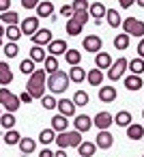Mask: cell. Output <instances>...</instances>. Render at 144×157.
<instances>
[{
  "label": "cell",
  "instance_id": "6da1fadb",
  "mask_svg": "<svg viewBox=\"0 0 144 157\" xmlns=\"http://www.w3.org/2000/svg\"><path fill=\"white\" fill-rule=\"evenodd\" d=\"M45 80H47V73H45V69H35V71L28 75L26 90L32 95V99H41V97L45 95V90H47V84H45Z\"/></svg>",
  "mask_w": 144,
  "mask_h": 157
},
{
  "label": "cell",
  "instance_id": "7a4b0ae2",
  "mask_svg": "<svg viewBox=\"0 0 144 157\" xmlns=\"http://www.w3.org/2000/svg\"><path fill=\"white\" fill-rule=\"evenodd\" d=\"M45 84H47V90H50L52 95H60V93H65L67 86H69V73H65L63 69H56L54 73L47 75Z\"/></svg>",
  "mask_w": 144,
  "mask_h": 157
},
{
  "label": "cell",
  "instance_id": "3957f363",
  "mask_svg": "<svg viewBox=\"0 0 144 157\" xmlns=\"http://www.w3.org/2000/svg\"><path fill=\"white\" fill-rule=\"evenodd\" d=\"M0 105H2L7 112H17L20 110V105H22V101H20V95H13L7 86H0Z\"/></svg>",
  "mask_w": 144,
  "mask_h": 157
},
{
  "label": "cell",
  "instance_id": "277c9868",
  "mask_svg": "<svg viewBox=\"0 0 144 157\" xmlns=\"http://www.w3.org/2000/svg\"><path fill=\"white\" fill-rule=\"evenodd\" d=\"M123 33H127L129 37H144V22H140L138 17H125L123 20Z\"/></svg>",
  "mask_w": 144,
  "mask_h": 157
},
{
  "label": "cell",
  "instance_id": "5b68a950",
  "mask_svg": "<svg viewBox=\"0 0 144 157\" xmlns=\"http://www.w3.org/2000/svg\"><path fill=\"white\" fill-rule=\"evenodd\" d=\"M127 65H129V60L127 58H116V60H112V65H110V69H108V78L112 80V82H116V80H120L125 73H127Z\"/></svg>",
  "mask_w": 144,
  "mask_h": 157
},
{
  "label": "cell",
  "instance_id": "8992f818",
  "mask_svg": "<svg viewBox=\"0 0 144 157\" xmlns=\"http://www.w3.org/2000/svg\"><path fill=\"white\" fill-rule=\"evenodd\" d=\"M37 17L41 20V17H47V20H52V22H56V17H54V5H52V0H41V2L37 5Z\"/></svg>",
  "mask_w": 144,
  "mask_h": 157
},
{
  "label": "cell",
  "instance_id": "52a82bcc",
  "mask_svg": "<svg viewBox=\"0 0 144 157\" xmlns=\"http://www.w3.org/2000/svg\"><path fill=\"white\" fill-rule=\"evenodd\" d=\"M82 48H84L86 52H93V54H97V52H101V48H103V41H101V37H97V35H86V37H84V43H82Z\"/></svg>",
  "mask_w": 144,
  "mask_h": 157
},
{
  "label": "cell",
  "instance_id": "ba28073f",
  "mask_svg": "<svg viewBox=\"0 0 144 157\" xmlns=\"http://www.w3.org/2000/svg\"><path fill=\"white\" fill-rule=\"evenodd\" d=\"M95 144H97V148H103V151H108V148H112V144H114V136H112L108 129H99Z\"/></svg>",
  "mask_w": 144,
  "mask_h": 157
},
{
  "label": "cell",
  "instance_id": "9c48e42d",
  "mask_svg": "<svg viewBox=\"0 0 144 157\" xmlns=\"http://www.w3.org/2000/svg\"><path fill=\"white\" fill-rule=\"evenodd\" d=\"M56 108H58V114H63V116H75V103H73V99H60L58 103H56Z\"/></svg>",
  "mask_w": 144,
  "mask_h": 157
},
{
  "label": "cell",
  "instance_id": "30bf717a",
  "mask_svg": "<svg viewBox=\"0 0 144 157\" xmlns=\"http://www.w3.org/2000/svg\"><path fill=\"white\" fill-rule=\"evenodd\" d=\"M112 123H114V116H112L110 112H99V114L93 118V125H95L97 129H110Z\"/></svg>",
  "mask_w": 144,
  "mask_h": 157
},
{
  "label": "cell",
  "instance_id": "8fae6325",
  "mask_svg": "<svg viewBox=\"0 0 144 157\" xmlns=\"http://www.w3.org/2000/svg\"><path fill=\"white\" fill-rule=\"evenodd\" d=\"M30 41H32V45H47V43L52 41V33H50L47 28H39V30L30 37Z\"/></svg>",
  "mask_w": 144,
  "mask_h": 157
},
{
  "label": "cell",
  "instance_id": "7c38bea8",
  "mask_svg": "<svg viewBox=\"0 0 144 157\" xmlns=\"http://www.w3.org/2000/svg\"><path fill=\"white\" fill-rule=\"evenodd\" d=\"M69 48H67V41H63V39H52L50 43H47V54H52V56H60V54H65Z\"/></svg>",
  "mask_w": 144,
  "mask_h": 157
},
{
  "label": "cell",
  "instance_id": "4fadbf2b",
  "mask_svg": "<svg viewBox=\"0 0 144 157\" xmlns=\"http://www.w3.org/2000/svg\"><path fill=\"white\" fill-rule=\"evenodd\" d=\"M73 127H75L80 133H86V131L93 127V118H90V116H86V114H78V116H75V121H73Z\"/></svg>",
  "mask_w": 144,
  "mask_h": 157
},
{
  "label": "cell",
  "instance_id": "5bb4252c",
  "mask_svg": "<svg viewBox=\"0 0 144 157\" xmlns=\"http://www.w3.org/2000/svg\"><path fill=\"white\" fill-rule=\"evenodd\" d=\"M22 33L24 35H28V37H32L37 30H39V17H26L24 22H22Z\"/></svg>",
  "mask_w": 144,
  "mask_h": 157
},
{
  "label": "cell",
  "instance_id": "9a60e30c",
  "mask_svg": "<svg viewBox=\"0 0 144 157\" xmlns=\"http://www.w3.org/2000/svg\"><path fill=\"white\" fill-rule=\"evenodd\" d=\"M17 146H20V151H22V157H28V155H32V153L37 151V142H35V138H22Z\"/></svg>",
  "mask_w": 144,
  "mask_h": 157
},
{
  "label": "cell",
  "instance_id": "2e32d148",
  "mask_svg": "<svg viewBox=\"0 0 144 157\" xmlns=\"http://www.w3.org/2000/svg\"><path fill=\"white\" fill-rule=\"evenodd\" d=\"M110 65H112V56L108 54V52H97L95 54V67L97 69H110Z\"/></svg>",
  "mask_w": 144,
  "mask_h": 157
},
{
  "label": "cell",
  "instance_id": "e0dca14e",
  "mask_svg": "<svg viewBox=\"0 0 144 157\" xmlns=\"http://www.w3.org/2000/svg\"><path fill=\"white\" fill-rule=\"evenodd\" d=\"M88 13H90V17H95V24H101L103 20V15H105V7L101 5V2H93L90 7H88Z\"/></svg>",
  "mask_w": 144,
  "mask_h": 157
},
{
  "label": "cell",
  "instance_id": "ac0fdd59",
  "mask_svg": "<svg viewBox=\"0 0 144 157\" xmlns=\"http://www.w3.org/2000/svg\"><path fill=\"white\" fill-rule=\"evenodd\" d=\"M86 80H88L90 86H101V84H103V71L95 67V69L86 71Z\"/></svg>",
  "mask_w": 144,
  "mask_h": 157
},
{
  "label": "cell",
  "instance_id": "d6986e66",
  "mask_svg": "<svg viewBox=\"0 0 144 157\" xmlns=\"http://www.w3.org/2000/svg\"><path fill=\"white\" fill-rule=\"evenodd\" d=\"M142 86H144V84H142V78H140V75L131 73V75H127V78H125V88H127V90L135 93V90H140Z\"/></svg>",
  "mask_w": 144,
  "mask_h": 157
},
{
  "label": "cell",
  "instance_id": "ffe728a7",
  "mask_svg": "<svg viewBox=\"0 0 144 157\" xmlns=\"http://www.w3.org/2000/svg\"><path fill=\"white\" fill-rule=\"evenodd\" d=\"M13 82V71L7 63H0V86H7Z\"/></svg>",
  "mask_w": 144,
  "mask_h": 157
},
{
  "label": "cell",
  "instance_id": "44dd1931",
  "mask_svg": "<svg viewBox=\"0 0 144 157\" xmlns=\"http://www.w3.org/2000/svg\"><path fill=\"white\" fill-rule=\"evenodd\" d=\"M82 28H84V24L78 22L75 17H69V20H67V35H69V37H78V35H82Z\"/></svg>",
  "mask_w": 144,
  "mask_h": 157
},
{
  "label": "cell",
  "instance_id": "7402d4cb",
  "mask_svg": "<svg viewBox=\"0 0 144 157\" xmlns=\"http://www.w3.org/2000/svg\"><path fill=\"white\" fill-rule=\"evenodd\" d=\"M125 129H127V138H129V140H142V138H144V127L138 125V123H131V125L125 127Z\"/></svg>",
  "mask_w": 144,
  "mask_h": 157
},
{
  "label": "cell",
  "instance_id": "603a6c76",
  "mask_svg": "<svg viewBox=\"0 0 144 157\" xmlns=\"http://www.w3.org/2000/svg\"><path fill=\"white\" fill-rule=\"evenodd\" d=\"M69 80H71V82H75V84L84 82V80H86V69H82L80 65L71 67V69H69Z\"/></svg>",
  "mask_w": 144,
  "mask_h": 157
},
{
  "label": "cell",
  "instance_id": "cb8c5ba5",
  "mask_svg": "<svg viewBox=\"0 0 144 157\" xmlns=\"http://www.w3.org/2000/svg\"><path fill=\"white\" fill-rule=\"evenodd\" d=\"M99 99H101L103 103L114 101V99H116V88H114V86H101V88H99Z\"/></svg>",
  "mask_w": 144,
  "mask_h": 157
},
{
  "label": "cell",
  "instance_id": "d4e9b609",
  "mask_svg": "<svg viewBox=\"0 0 144 157\" xmlns=\"http://www.w3.org/2000/svg\"><path fill=\"white\" fill-rule=\"evenodd\" d=\"M67 127H69V118L67 116H63V114H56L54 118H52V129L58 133V131H67Z\"/></svg>",
  "mask_w": 144,
  "mask_h": 157
},
{
  "label": "cell",
  "instance_id": "484cf974",
  "mask_svg": "<svg viewBox=\"0 0 144 157\" xmlns=\"http://www.w3.org/2000/svg\"><path fill=\"white\" fill-rule=\"evenodd\" d=\"M105 20H108V24H110L112 28H118V26L123 24L120 13H118L116 9H105Z\"/></svg>",
  "mask_w": 144,
  "mask_h": 157
},
{
  "label": "cell",
  "instance_id": "4316f807",
  "mask_svg": "<svg viewBox=\"0 0 144 157\" xmlns=\"http://www.w3.org/2000/svg\"><path fill=\"white\" fill-rule=\"evenodd\" d=\"M22 35H24V33H22V28H20L17 24H11V26L5 28V37H7L9 41H15V43H17Z\"/></svg>",
  "mask_w": 144,
  "mask_h": 157
},
{
  "label": "cell",
  "instance_id": "83f0119b",
  "mask_svg": "<svg viewBox=\"0 0 144 157\" xmlns=\"http://www.w3.org/2000/svg\"><path fill=\"white\" fill-rule=\"evenodd\" d=\"M45 56H47V52L43 50V45H32V48H30V60H32L35 65H37V63H43Z\"/></svg>",
  "mask_w": 144,
  "mask_h": 157
},
{
  "label": "cell",
  "instance_id": "f1b7e54d",
  "mask_svg": "<svg viewBox=\"0 0 144 157\" xmlns=\"http://www.w3.org/2000/svg\"><path fill=\"white\" fill-rule=\"evenodd\" d=\"M5 144H9V146H15V144H20V140H22V136H20V131L13 127V129H7L5 131Z\"/></svg>",
  "mask_w": 144,
  "mask_h": 157
},
{
  "label": "cell",
  "instance_id": "f546056e",
  "mask_svg": "<svg viewBox=\"0 0 144 157\" xmlns=\"http://www.w3.org/2000/svg\"><path fill=\"white\" fill-rule=\"evenodd\" d=\"M95 151H97V144H95V142H84V140H82V144L78 146L80 157H93Z\"/></svg>",
  "mask_w": 144,
  "mask_h": 157
},
{
  "label": "cell",
  "instance_id": "4dcf8cb0",
  "mask_svg": "<svg viewBox=\"0 0 144 157\" xmlns=\"http://www.w3.org/2000/svg\"><path fill=\"white\" fill-rule=\"evenodd\" d=\"M127 71H131V73H135V75H142L144 73V58H133V60H129V65H127Z\"/></svg>",
  "mask_w": 144,
  "mask_h": 157
},
{
  "label": "cell",
  "instance_id": "1f68e13d",
  "mask_svg": "<svg viewBox=\"0 0 144 157\" xmlns=\"http://www.w3.org/2000/svg\"><path fill=\"white\" fill-rule=\"evenodd\" d=\"M114 123H116L118 127H129V125H131V112L120 110V112L114 116Z\"/></svg>",
  "mask_w": 144,
  "mask_h": 157
},
{
  "label": "cell",
  "instance_id": "d6a6232c",
  "mask_svg": "<svg viewBox=\"0 0 144 157\" xmlns=\"http://www.w3.org/2000/svg\"><path fill=\"white\" fill-rule=\"evenodd\" d=\"M0 127H2L5 131H7V129H13V127H15V114H13V112L0 114Z\"/></svg>",
  "mask_w": 144,
  "mask_h": 157
},
{
  "label": "cell",
  "instance_id": "836d02e7",
  "mask_svg": "<svg viewBox=\"0 0 144 157\" xmlns=\"http://www.w3.org/2000/svg\"><path fill=\"white\" fill-rule=\"evenodd\" d=\"M65 60H67V65L75 67V65H80V60H82V52H78V50H67V52H65Z\"/></svg>",
  "mask_w": 144,
  "mask_h": 157
},
{
  "label": "cell",
  "instance_id": "e575fe53",
  "mask_svg": "<svg viewBox=\"0 0 144 157\" xmlns=\"http://www.w3.org/2000/svg\"><path fill=\"white\" fill-rule=\"evenodd\" d=\"M43 69H45V73L50 75V73H54L56 69H58V58L56 56H52V54H47L45 56V60H43Z\"/></svg>",
  "mask_w": 144,
  "mask_h": 157
},
{
  "label": "cell",
  "instance_id": "d590c367",
  "mask_svg": "<svg viewBox=\"0 0 144 157\" xmlns=\"http://www.w3.org/2000/svg\"><path fill=\"white\" fill-rule=\"evenodd\" d=\"M114 48H116L118 52L127 50V48H129V35H127V33H123V35H116V37H114Z\"/></svg>",
  "mask_w": 144,
  "mask_h": 157
},
{
  "label": "cell",
  "instance_id": "8d00e7d4",
  "mask_svg": "<svg viewBox=\"0 0 144 157\" xmlns=\"http://www.w3.org/2000/svg\"><path fill=\"white\" fill-rule=\"evenodd\" d=\"M54 140H56V131H54L52 127H50V129H43V131L39 133V142H41V144H45V146H47V144H52Z\"/></svg>",
  "mask_w": 144,
  "mask_h": 157
},
{
  "label": "cell",
  "instance_id": "74e56055",
  "mask_svg": "<svg viewBox=\"0 0 144 157\" xmlns=\"http://www.w3.org/2000/svg\"><path fill=\"white\" fill-rule=\"evenodd\" d=\"M0 22H5L7 26H11V24H17L20 22V15L15 11H5V13H0Z\"/></svg>",
  "mask_w": 144,
  "mask_h": 157
},
{
  "label": "cell",
  "instance_id": "f35d334b",
  "mask_svg": "<svg viewBox=\"0 0 144 157\" xmlns=\"http://www.w3.org/2000/svg\"><path fill=\"white\" fill-rule=\"evenodd\" d=\"M88 101H90L88 93H84V90H75V95H73V103H75L78 108H82V105H88Z\"/></svg>",
  "mask_w": 144,
  "mask_h": 157
},
{
  "label": "cell",
  "instance_id": "ab89813d",
  "mask_svg": "<svg viewBox=\"0 0 144 157\" xmlns=\"http://www.w3.org/2000/svg\"><path fill=\"white\" fill-rule=\"evenodd\" d=\"M17 54H20V45H17L15 41L5 43V56H7V58H15Z\"/></svg>",
  "mask_w": 144,
  "mask_h": 157
},
{
  "label": "cell",
  "instance_id": "60d3db41",
  "mask_svg": "<svg viewBox=\"0 0 144 157\" xmlns=\"http://www.w3.org/2000/svg\"><path fill=\"white\" fill-rule=\"evenodd\" d=\"M54 142H56L58 148H67V146H69V131H58Z\"/></svg>",
  "mask_w": 144,
  "mask_h": 157
},
{
  "label": "cell",
  "instance_id": "b9f144b4",
  "mask_svg": "<svg viewBox=\"0 0 144 157\" xmlns=\"http://www.w3.org/2000/svg\"><path fill=\"white\" fill-rule=\"evenodd\" d=\"M82 140H84V138H82V133H80L78 129L69 131V146H75V148H78V146L82 144Z\"/></svg>",
  "mask_w": 144,
  "mask_h": 157
},
{
  "label": "cell",
  "instance_id": "7bdbcfd3",
  "mask_svg": "<svg viewBox=\"0 0 144 157\" xmlns=\"http://www.w3.org/2000/svg\"><path fill=\"white\" fill-rule=\"evenodd\" d=\"M56 103H58V101L54 99V95H43V97H41V105H43L45 110H54Z\"/></svg>",
  "mask_w": 144,
  "mask_h": 157
},
{
  "label": "cell",
  "instance_id": "ee69618b",
  "mask_svg": "<svg viewBox=\"0 0 144 157\" xmlns=\"http://www.w3.org/2000/svg\"><path fill=\"white\" fill-rule=\"evenodd\" d=\"M20 71H22V73H26V75H30V73L35 71V63H32L30 58L22 60V63H20Z\"/></svg>",
  "mask_w": 144,
  "mask_h": 157
},
{
  "label": "cell",
  "instance_id": "f6af8a7d",
  "mask_svg": "<svg viewBox=\"0 0 144 157\" xmlns=\"http://www.w3.org/2000/svg\"><path fill=\"white\" fill-rule=\"evenodd\" d=\"M71 7H73V13H75V11H88L90 5L86 2V0H73V5H71Z\"/></svg>",
  "mask_w": 144,
  "mask_h": 157
},
{
  "label": "cell",
  "instance_id": "bcb514c9",
  "mask_svg": "<svg viewBox=\"0 0 144 157\" xmlns=\"http://www.w3.org/2000/svg\"><path fill=\"white\" fill-rule=\"evenodd\" d=\"M73 17H75L78 22L86 24V22H88V17H90V13H88V11H75V13H73Z\"/></svg>",
  "mask_w": 144,
  "mask_h": 157
},
{
  "label": "cell",
  "instance_id": "7dc6e473",
  "mask_svg": "<svg viewBox=\"0 0 144 157\" xmlns=\"http://www.w3.org/2000/svg\"><path fill=\"white\" fill-rule=\"evenodd\" d=\"M60 15H63V17H73V7H71V5L60 7Z\"/></svg>",
  "mask_w": 144,
  "mask_h": 157
},
{
  "label": "cell",
  "instance_id": "c3c4849f",
  "mask_svg": "<svg viewBox=\"0 0 144 157\" xmlns=\"http://www.w3.org/2000/svg\"><path fill=\"white\" fill-rule=\"evenodd\" d=\"M39 2H41V0H22V7L24 9H37Z\"/></svg>",
  "mask_w": 144,
  "mask_h": 157
},
{
  "label": "cell",
  "instance_id": "681fc988",
  "mask_svg": "<svg viewBox=\"0 0 144 157\" xmlns=\"http://www.w3.org/2000/svg\"><path fill=\"white\" fill-rule=\"evenodd\" d=\"M11 11V0H0V13Z\"/></svg>",
  "mask_w": 144,
  "mask_h": 157
},
{
  "label": "cell",
  "instance_id": "f907efd6",
  "mask_svg": "<svg viewBox=\"0 0 144 157\" xmlns=\"http://www.w3.org/2000/svg\"><path fill=\"white\" fill-rule=\"evenodd\" d=\"M20 101H22V103H30V101H32V95H30L28 90H24V93L20 95Z\"/></svg>",
  "mask_w": 144,
  "mask_h": 157
},
{
  "label": "cell",
  "instance_id": "816d5d0a",
  "mask_svg": "<svg viewBox=\"0 0 144 157\" xmlns=\"http://www.w3.org/2000/svg\"><path fill=\"white\" fill-rule=\"evenodd\" d=\"M135 2V0H118V5H120V9H129L131 5Z\"/></svg>",
  "mask_w": 144,
  "mask_h": 157
},
{
  "label": "cell",
  "instance_id": "f5cc1de1",
  "mask_svg": "<svg viewBox=\"0 0 144 157\" xmlns=\"http://www.w3.org/2000/svg\"><path fill=\"white\" fill-rule=\"evenodd\" d=\"M138 56L140 58H144V37L140 39V43H138Z\"/></svg>",
  "mask_w": 144,
  "mask_h": 157
},
{
  "label": "cell",
  "instance_id": "db71d44e",
  "mask_svg": "<svg viewBox=\"0 0 144 157\" xmlns=\"http://www.w3.org/2000/svg\"><path fill=\"white\" fill-rule=\"evenodd\" d=\"M39 157H54V151H52V148H43V151L39 153Z\"/></svg>",
  "mask_w": 144,
  "mask_h": 157
},
{
  "label": "cell",
  "instance_id": "11a10c76",
  "mask_svg": "<svg viewBox=\"0 0 144 157\" xmlns=\"http://www.w3.org/2000/svg\"><path fill=\"white\" fill-rule=\"evenodd\" d=\"M0 45H5V26L0 22Z\"/></svg>",
  "mask_w": 144,
  "mask_h": 157
},
{
  "label": "cell",
  "instance_id": "9f6ffc18",
  "mask_svg": "<svg viewBox=\"0 0 144 157\" xmlns=\"http://www.w3.org/2000/svg\"><path fill=\"white\" fill-rule=\"evenodd\" d=\"M54 157H69V155L65 153V148H58V151L54 153Z\"/></svg>",
  "mask_w": 144,
  "mask_h": 157
},
{
  "label": "cell",
  "instance_id": "6f0895ef",
  "mask_svg": "<svg viewBox=\"0 0 144 157\" xmlns=\"http://www.w3.org/2000/svg\"><path fill=\"white\" fill-rule=\"evenodd\" d=\"M135 2H138L140 7H144V0H135Z\"/></svg>",
  "mask_w": 144,
  "mask_h": 157
},
{
  "label": "cell",
  "instance_id": "680465c9",
  "mask_svg": "<svg viewBox=\"0 0 144 157\" xmlns=\"http://www.w3.org/2000/svg\"><path fill=\"white\" fill-rule=\"evenodd\" d=\"M142 116H144V110H142Z\"/></svg>",
  "mask_w": 144,
  "mask_h": 157
},
{
  "label": "cell",
  "instance_id": "91938a15",
  "mask_svg": "<svg viewBox=\"0 0 144 157\" xmlns=\"http://www.w3.org/2000/svg\"><path fill=\"white\" fill-rule=\"evenodd\" d=\"M142 157H144V155H142Z\"/></svg>",
  "mask_w": 144,
  "mask_h": 157
}]
</instances>
